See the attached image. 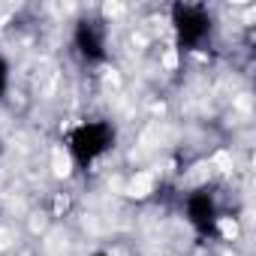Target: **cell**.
I'll list each match as a JSON object with an SVG mask.
<instances>
[{
    "label": "cell",
    "instance_id": "1",
    "mask_svg": "<svg viewBox=\"0 0 256 256\" xmlns=\"http://www.w3.org/2000/svg\"><path fill=\"white\" fill-rule=\"evenodd\" d=\"M114 126L112 120L94 118V120H82L66 133V151L76 163V169H90L102 154H108L114 148Z\"/></svg>",
    "mask_w": 256,
    "mask_h": 256
},
{
    "label": "cell",
    "instance_id": "2",
    "mask_svg": "<svg viewBox=\"0 0 256 256\" xmlns=\"http://www.w3.org/2000/svg\"><path fill=\"white\" fill-rule=\"evenodd\" d=\"M169 18H172V30H175V46L181 52H199L214 34V16L202 4L178 0L169 10Z\"/></svg>",
    "mask_w": 256,
    "mask_h": 256
},
{
    "label": "cell",
    "instance_id": "3",
    "mask_svg": "<svg viewBox=\"0 0 256 256\" xmlns=\"http://www.w3.org/2000/svg\"><path fill=\"white\" fill-rule=\"evenodd\" d=\"M72 48L84 64H106L108 60V30L102 18L84 16L72 28Z\"/></svg>",
    "mask_w": 256,
    "mask_h": 256
},
{
    "label": "cell",
    "instance_id": "4",
    "mask_svg": "<svg viewBox=\"0 0 256 256\" xmlns=\"http://www.w3.org/2000/svg\"><path fill=\"white\" fill-rule=\"evenodd\" d=\"M184 217L199 238H214L220 229V208L211 187H196L184 199Z\"/></svg>",
    "mask_w": 256,
    "mask_h": 256
},
{
    "label": "cell",
    "instance_id": "5",
    "mask_svg": "<svg viewBox=\"0 0 256 256\" xmlns=\"http://www.w3.org/2000/svg\"><path fill=\"white\" fill-rule=\"evenodd\" d=\"M10 60L6 58H0V100L6 96V90H10Z\"/></svg>",
    "mask_w": 256,
    "mask_h": 256
},
{
    "label": "cell",
    "instance_id": "6",
    "mask_svg": "<svg viewBox=\"0 0 256 256\" xmlns=\"http://www.w3.org/2000/svg\"><path fill=\"white\" fill-rule=\"evenodd\" d=\"M90 256H112V253H90Z\"/></svg>",
    "mask_w": 256,
    "mask_h": 256
},
{
    "label": "cell",
    "instance_id": "7",
    "mask_svg": "<svg viewBox=\"0 0 256 256\" xmlns=\"http://www.w3.org/2000/svg\"><path fill=\"white\" fill-rule=\"evenodd\" d=\"M0 154H4V142H0Z\"/></svg>",
    "mask_w": 256,
    "mask_h": 256
}]
</instances>
